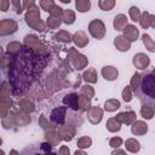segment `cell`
Returning a JSON list of instances; mask_svg holds the SVG:
<instances>
[{"instance_id": "277c9868", "label": "cell", "mask_w": 155, "mask_h": 155, "mask_svg": "<svg viewBox=\"0 0 155 155\" xmlns=\"http://www.w3.org/2000/svg\"><path fill=\"white\" fill-rule=\"evenodd\" d=\"M88 33L97 40L103 39L105 35V25H104L103 21H101L98 18L91 21L88 24Z\"/></svg>"}, {"instance_id": "d6986e66", "label": "cell", "mask_w": 155, "mask_h": 155, "mask_svg": "<svg viewBox=\"0 0 155 155\" xmlns=\"http://www.w3.org/2000/svg\"><path fill=\"white\" fill-rule=\"evenodd\" d=\"M114 29L115 30H124L125 27L127 25V17L122 13H119L114 18Z\"/></svg>"}, {"instance_id": "f907efd6", "label": "cell", "mask_w": 155, "mask_h": 155, "mask_svg": "<svg viewBox=\"0 0 155 155\" xmlns=\"http://www.w3.org/2000/svg\"><path fill=\"white\" fill-rule=\"evenodd\" d=\"M59 1H62L63 4H69L70 2V0H59Z\"/></svg>"}, {"instance_id": "5bb4252c", "label": "cell", "mask_w": 155, "mask_h": 155, "mask_svg": "<svg viewBox=\"0 0 155 155\" xmlns=\"http://www.w3.org/2000/svg\"><path fill=\"white\" fill-rule=\"evenodd\" d=\"M116 119L121 122V124H126V125H132L136 121V113L133 110H128V111H124L116 115Z\"/></svg>"}, {"instance_id": "d590c367", "label": "cell", "mask_w": 155, "mask_h": 155, "mask_svg": "<svg viewBox=\"0 0 155 155\" xmlns=\"http://www.w3.org/2000/svg\"><path fill=\"white\" fill-rule=\"evenodd\" d=\"M128 15H130V18L131 21L133 22H139V18H140V11L137 6H131L130 10H128Z\"/></svg>"}, {"instance_id": "bcb514c9", "label": "cell", "mask_w": 155, "mask_h": 155, "mask_svg": "<svg viewBox=\"0 0 155 155\" xmlns=\"http://www.w3.org/2000/svg\"><path fill=\"white\" fill-rule=\"evenodd\" d=\"M69 153H70V151H69V148H67V147H64V145L58 150V154H61V155H62V154H69Z\"/></svg>"}, {"instance_id": "484cf974", "label": "cell", "mask_w": 155, "mask_h": 155, "mask_svg": "<svg viewBox=\"0 0 155 155\" xmlns=\"http://www.w3.org/2000/svg\"><path fill=\"white\" fill-rule=\"evenodd\" d=\"M120 107H121L120 102H119L117 99H115V98H110V99L105 101V103H104V110L110 111V113L117 110Z\"/></svg>"}, {"instance_id": "8d00e7d4", "label": "cell", "mask_w": 155, "mask_h": 155, "mask_svg": "<svg viewBox=\"0 0 155 155\" xmlns=\"http://www.w3.org/2000/svg\"><path fill=\"white\" fill-rule=\"evenodd\" d=\"M91 145H92V139L87 136H84L78 139V148L80 149H86V148H90Z\"/></svg>"}, {"instance_id": "4316f807", "label": "cell", "mask_w": 155, "mask_h": 155, "mask_svg": "<svg viewBox=\"0 0 155 155\" xmlns=\"http://www.w3.org/2000/svg\"><path fill=\"white\" fill-rule=\"evenodd\" d=\"M62 22L70 25L75 22V12L71 10H63V15H62Z\"/></svg>"}, {"instance_id": "74e56055", "label": "cell", "mask_w": 155, "mask_h": 155, "mask_svg": "<svg viewBox=\"0 0 155 155\" xmlns=\"http://www.w3.org/2000/svg\"><path fill=\"white\" fill-rule=\"evenodd\" d=\"M40 7L44 10V11H46V12H51L53 8H54V6H56V4H54V1L53 0H40Z\"/></svg>"}, {"instance_id": "8992f818", "label": "cell", "mask_w": 155, "mask_h": 155, "mask_svg": "<svg viewBox=\"0 0 155 155\" xmlns=\"http://www.w3.org/2000/svg\"><path fill=\"white\" fill-rule=\"evenodd\" d=\"M17 29H18V24H17V22L13 21V19L6 18V19H2V21L0 22V35H1V36L13 34Z\"/></svg>"}, {"instance_id": "836d02e7", "label": "cell", "mask_w": 155, "mask_h": 155, "mask_svg": "<svg viewBox=\"0 0 155 155\" xmlns=\"http://www.w3.org/2000/svg\"><path fill=\"white\" fill-rule=\"evenodd\" d=\"M61 23H62V18H61V17H54V16H51V15H50V17H48L47 21H46V25H47L50 29H56V28H58V27L61 25Z\"/></svg>"}, {"instance_id": "ac0fdd59", "label": "cell", "mask_w": 155, "mask_h": 155, "mask_svg": "<svg viewBox=\"0 0 155 155\" xmlns=\"http://www.w3.org/2000/svg\"><path fill=\"white\" fill-rule=\"evenodd\" d=\"M154 114H155L154 105H151L150 103H143L142 104V108H140V115H142V117H144L145 120H150V119H153Z\"/></svg>"}, {"instance_id": "6da1fadb", "label": "cell", "mask_w": 155, "mask_h": 155, "mask_svg": "<svg viewBox=\"0 0 155 155\" xmlns=\"http://www.w3.org/2000/svg\"><path fill=\"white\" fill-rule=\"evenodd\" d=\"M139 90H140V93L138 91L137 96L139 98L145 96V98L148 99L147 103L153 102V105L155 108V67L151 71H148L144 75H140Z\"/></svg>"}, {"instance_id": "e575fe53", "label": "cell", "mask_w": 155, "mask_h": 155, "mask_svg": "<svg viewBox=\"0 0 155 155\" xmlns=\"http://www.w3.org/2000/svg\"><path fill=\"white\" fill-rule=\"evenodd\" d=\"M46 139L48 143H51L52 145H57L59 144V140H61V137L58 134V132H54V131H48L46 133Z\"/></svg>"}, {"instance_id": "3957f363", "label": "cell", "mask_w": 155, "mask_h": 155, "mask_svg": "<svg viewBox=\"0 0 155 155\" xmlns=\"http://www.w3.org/2000/svg\"><path fill=\"white\" fill-rule=\"evenodd\" d=\"M68 58L70 59L71 64L74 65V68H75L76 70H82L84 68H86V65H87V63H88L87 58H86L84 54L79 53L75 48H70V50L68 51Z\"/></svg>"}, {"instance_id": "7bdbcfd3", "label": "cell", "mask_w": 155, "mask_h": 155, "mask_svg": "<svg viewBox=\"0 0 155 155\" xmlns=\"http://www.w3.org/2000/svg\"><path fill=\"white\" fill-rule=\"evenodd\" d=\"M35 5V0H23V8L28 10Z\"/></svg>"}, {"instance_id": "f546056e", "label": "cell", "mask_w": 155, "mask_h": 155, "mask_svg": "<svg viewBox=\"0 0 155 155\" xmlns=\"http://www.w3.org/2000/svg\"><path fill=\"white\" fill-rule=\"evenodd\" d=\"M91 107H92L91 105V98H88L84 94H80V97H79V108H80V110L87 111Z\"/></svg>"}, {"instance_id": "7c38bea8", "label": "cell", "mask_w": 155, "mask_h": 155, "mask_svg": "<svg viewBox=\"0 0 155 155\" xmlns=\"http://www.w3.org/2000/svg\"><path fill=\"white\" fill-rule=\"evenodd\" d=\"M131 132L134 136H143L148 132V125L142 120H136L131 126Z\"/></svg>"}, {"instance_id": "b9f144b4", "label": "cell", "mask_w": 155, "mask_h": 155, "mask_svg": "<svg viewBox=\"0 0 155 155\" xmlns=\"http://www.w3.org/2000/svg\"><path fill=\"white\" fill-rule=\"evenodd\" d=\"M11 4H12V6H13V10L16 11V13L21 15L22 11H23V7H22V5H21V0H11Z\"/></svg>"}, {"instance_id": "c3c4849f", "label": "cell", "mask_w": 155, "mask_h": 155, "mask_svg": "<svg viewBox=\"0 0 155 155\" xmlns=\"http://www.w3.org/2000/svg\"><path fill=\"white\" fill-rule=\"evenodd\" d=\"M151 27L155 28V16H153V22H151Z\"/></svg>"}, {"instance_id": "8fae6325", "label": "cell", "mask_w": 155, "mask_h": 155, "mask_svg": "<svg viewBox=\"0 0 155 155\" xmlns=\"http://www.w3.org/2000/svg\"><path fill=\"white\" fill-rule=\"evenodd\" d=\"M102 75L108 81H114L119 76V70L113 65H105L102 68Z\"/></svg>"}, {"instance_id": "2e32d148", "label": "cell", "mask_w": 155, "mask_h": 155, "mask_svg": "<svg viewBox=\"0 0 155 155\" xmlns=\"http://www.w3.org/2000/svg\"><path fill=\"white\" fill-rule=\"evenodd\" d=\"M73 41L78 47H85L88 44V38L85 34V31L82 30H78L74 35H73Z\"/></svg>"}, {"instance_id": "f1b7e54d", "label": "cell", "mask_w": 155, "mask_h": 155, "mask_svg": "<svg viewBox=\"0 0 155 155\" xmlns=\"http://www.w3.org/2000/svg\"><path fill=\"white\" fill-rule=\"evenodd\" d=\"M21 48H22V45H21L19 42L12 41V42H10V44L7 45L6 51H7V53H8L10 56H15V54H18V53H19Z\"/></svg>"}, {"instance_id": "ee69618b", "label": "cell", "mask_w": 155, "mask_h": 155, "mask_svg": "<svg viewBox=\"0 0 155 155\" xmlns=\"http://www.w3.org/2000/svg\"><path fill=\"white\" fill-rule=\"evenodd\" d=\"M0 7H1V11L6 12V11L8 10V7H10V0H1Z\"/></svg>"}, {"instance_id": "f6af8a7d", "label": "cell", "mask_w": 155, "mask_h": 155, "mask_svg": "<svg viewBox=\"0 0 155 155\" xmlns=\"http://www.w3.org/2000/svg\"><path fill=\"white\" fill-rule=\"evenodd\" d=\"M7 64L10 65V58H6L5 54L2 53V62H1V68L2 69H6L7 68Z\"/></svg>"}, {"instance_id": "ab89813d", "label": "cell", "mask_w": 155, "mask_h": 155, "mask_svg": "<svg viewBox=\"0 0 155 155\" xmlns=\"http://www.w3.org/2000/svg\"><path fill=\"white\" fill-rule=\"evenodd\" d=\"M132 88L131 86H125L124 91H122V99L126 102V103H130L132 101Z\"/></svg>"}, {"instance_id": "681fc988", "label": "cell", "mask_w": 155, "mask_h": 155, "mask_svg": "<svg viewBox=\"0 0 155 155\" xmlns=\"http://www.w3.org/2000/svg\"><path fill=\"white\" fill-rule=\"evenodd\" d=\"M75 154H76V155H78V154H85V151H81V150H76V151H75Z\"/></svg>"}, {"instance_id": "1f68e13d", "label": "cell", "mask_w": 155, "mask_h": 155, "mask_svg": "<svg viewBox=\"0 0 155 155\" xmlns=\"http://www.w3.org/2000/svg\"><path fill=\"white\" fill-rule=\"evenodd\" d=\"M115 0H98V6L102 11H110L115 7Z\"/></svg>"}, {"instance_id": "4dcf8cb0", "label": "cell", "mask_w": 155, "mask_h": 155, "mask_svg": "<svg viewBox=\"0 0 155 155\" xmlns=\"http://www.w3.org/2000/svg\"><path fill=\"white\" fill-rule=\"evenodd\" d=\"M139 84H140V74L134 73V74L132 75L130 86H131V88H132V92L136 93V94H137L138 91H139Z\"/></svg>"}, {"instance_id": "5b68a950", "label": "cell", "mask_w": 155, "mask_h": 155, "mask_svg": "<svg viewBox=\"0 0 155 155\" xmlns=\"http://www.w3.org/2000/svg\"><path fill=\"white\" fill-rule=\"evenodd\" d=\"M65 116H67V107H57L51 111L50 120L52 124L61 126L64 124Z\"/></svg>"}, {"instance_id": "52a82bcc", "label": "cell", "mask_w": 155, "mask_h": 155, "mask_svg": "<svg viewBox=\"0 0 155 155\" xmlns=\"http://www.w3.org/2000/svg\"><path fill=\"white\" fill-rule=\"evenodd\" d=\"M132 63H133V65H134L137 69L144 70V69H147V68L149 67V64H150V58H149L147 54H144V53H137V54H134V57H133V59H132Z\"/></svg>"}, {"instance_id": "d6a6232c", "label": "cell", "mask_w": 155, "mask_h": 155, "mask_svg": "<svg viewBox=\"0 0 155 155\" xmlns=\"http://www.w3.org/2000/svg\"><path fill=\"white\" fill-rule=\"evenodd\" d=\"M75 6L79 12H86L91 8V1L90 0H75Z\"/></svg>"}, {"instance_id": "9c48e42d", "label": "cell", "mask_w": 155, "mask_h": 155, "mask_svg": "<svg viewBox=\"0 0 155 155\" xmlns=\"http://www.w3.org/2000/svg\"><path fill=\"white\" fill-rule=\"evenodd\" d=\"M57 132H58L61 139H63V140H65V142L71 140L73 137L75 136V130H74V127L67 126V125H61V126H58V131H57Z\"/></svg>"}, {"instance_id": "30bf717a", "label": "cell", "mask_w": 155, "mask_h": 155, "mask_svg": "<svg viewBox=\"0 0 155 155\" xmlns=\"http://www.w3.org/2000/svg\"><path fill=\"white\" fill-rule=\"evenodd\" d=\"M79 97L80 96L78 93H68L63 97V103L67 107L71 108L73 110H78V109H80L79 108Z\"/></svg>"}, {"instance_id": "d4e9b609", "label": "cell", "mask_w": 155, "mask_h": 155, "mask_svg": "<svg viewBox=\"0 0 155 155\" xmlns=\"http://www.w3.org/2000/svg\"><path fill=\"white\" fill-rule=\"evenodd\" d=\"M151 22H153V15H150L149 12H143L140 15V18H139V24L142 28L147 29L149 27H151Z\"/></svg>"}, {"instance_id": "44dd1931", "label": "cell", "mask_w": 155, "mask_h": 155, "mask_svg": "<svg viewBox=\"0 0 155 155\" xmlns=\"http://www.w3.org/2000/svg\"><path fill=\"white\" fill-rule=\"evenodd\" d=\"M121 122L116 119V116L115 117H110L108 121H107V130L109 131V132H119L120 130H121Z\"/></svg>"}, {"instance_id": "7dc6e473", "label": "cell", "mask_w": 155, "mask_h": 155, "mask_svg": "<svg viewBox=\"0 0 155 155\" xmlns=\"http://www.w3.org/2000/svg\"><path fill=\"white\" fill-rule=\"evenodd\" d=\"M113 154H125V151H124V150H119V149L116 148V150H114Z\"/></svg>"}, {"instance_id": "4fadbf2b", "label": "cell", "mask_w": 155, "mask_h": 155, "mask_svg": "<svg viewBox=\"0 0 155 155\" xmlns=\"http://www.w3.org/2000/svg\"><path fill=\"white\" fill-rule=\"evenodd\" d=\"M114 45L115 47L121 51V52H126L131 48V41H128L124 35H119L114 39Z\"/></svg>"}, {"instance_id": "7402d4cb", "label": "cell", "mask_w": 155, "mask_h": 155, "mask_svg": "<svg viewBox=\"0 0 155 155\" xmlns=\"http://www.w3.org/2000/svg\"><path fill=\"white\" fill-rule=\"evenodd\" d=\"M125 147H126V150L130 151V153H138L140 150V144L137 139L134 138H128L125 143Z\"/></svg>"}, {"instance_id": "9a60e30c", "label": "cell", "mask_w": 155, "mask_h": 155, "mask_svg": "<svg viewBox=\"0 0 155 155\" xmlns=\"http://www.w3.org/2000/svg\"><path fill=\"white\" fill-rule=\"evenodd\" d=\"M124 36L128 40V41H136L139 36V30L133 25V24H127L124 29Z\"/></svg>"}, {"instance_id": "603a6c76", "label": "cell", "mask_w": 155, "mask_h": 155, "mask_svg": "<svg viewBox=\"0 0 155 155\" xmlns=\"http://www.w3.org/2000/svg\"><path fill=\"white\" fill-rule=\"evenodd\" d=\"M18 105H19V109H21L23 113H27V114L33 113V111H34V109H35L34 104H33L29 99H27V98L21 99V101L18 102Z\"/></svg>"}, {"instance_id": "e0dca14e", "label": "cell", "mask_w": 155, "mask_h": 155, "mask_svg": "<svg viewBox=\"0 0 155 155\" xmlns=\"http://www.w3.org/2000/svg\"><path fill=\"white\" fill-rule=\"evenodd\" d=\"M24 45H25L28 48L38 50V51H39V48H45V47L41 46L40 40H39L38 36H35V35H27L25 39H24Z\"/></svg>"}, {"instance_id": "f35d334b", "label": "cell", "mask_w": 155, "mask_h": 155, "mask_svg": "<svg viewBox=\"0 0 155 155\" xmlns=\"http://www.w3.org/2000/svg\"><path fill=\"white\" fill-rule=\"evenodd\" d=\"M80 94H84V96H86V97H88V98H92V97H94V90H93L92 86L86 85V86H82V87H81Z\"/></svg>"}, {"instance_id": "ffe728a7", "label": "cell", "mask_w": 155, "mask_h": 155, "mask_svg": "<svg viewBox=\"0 0 155 155\" xmlns=\"http://www.w3.org/2000/svg\"><path fill=\"white\" fill-rule=\"evenodd\" d=\"M82 78L85 81H87L90 84H96L98 80V75H97V71L94 68H87V70L84 71Z\"/></svg>"}, {"instance_id": "ba28073f", "label": "cell", "mask_w": 155, "mask_h": 155, "mask_svg": "<svg viewBox=\"0 0 155 155\" xmlns=\"http://www.w3.org/2000/svg\"><path fill=\"white\" fill-rule=\"evenodd\" d=\"M87 119L93 125L99 124L103 119V110L99 107H91L87 110Z\"/></svg>"}, {"instance_id": "83f0119b", "label": "cell", "mask_w": 155, "mask_h": 155, "mask_svg": "<svg viewBox=\"0 0 155 155\" xmlns=\"http://www.w3.org/2000/svg\"><path fill=\"white\" fill-rule=\"evenodd\" d=\"M142 40H143V44H144L145 48L149 52H155V41L151 39V36L149 34H143Z\"/></svg>"}, {"instance_id": "7a4b0ae2", "label": "cell", "mask_w": 155, "mask_h": 155, "mask_svg": "<svg viewBox=\"0 0 155 155\" xmlns=\"http://www.w3.org/2000/svg\"><path fill=\"white\" fill-rule=\"evenodd\" d=\"M25 22L29 27H31L38 31H45V23L40 18V12L38 6L34 5L33 7L28 8L25 13Z\"/></svg>"}, {"instance_id": "60d3db41", "label": "cell", "mask_w": 155, "mask_h": 155, "mask_svg": "<svg viewBox=\"0 0 155 155\" xmlns=\"http://www.w3.org/2000/svg\"><path fill=\"white\" fill-rule=\"evenodd\" d=\"M121 144H122V138H120V137H113L109 140V145L111 148H119Z\"/></svg>"}, {"instance_id": "cb8c5ba5", "label": "cell", "mask_w": 155, "mask_h": 155, "mask_svg": "<svg viewBox=\"0 0 155 155\" xmlns=\"http://www.w3.org/2000/svg\"><path fill=\"white\" fill-rule=\"evenodd\" d=\"M53 38H54L56 41H59V42H63V44H69V42L73 41V36L68 31H65V30L58 31Z\"/></svg>"}]
</instances>
